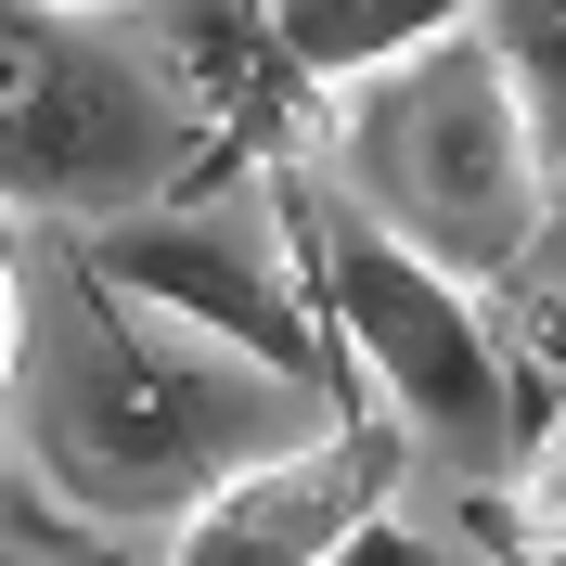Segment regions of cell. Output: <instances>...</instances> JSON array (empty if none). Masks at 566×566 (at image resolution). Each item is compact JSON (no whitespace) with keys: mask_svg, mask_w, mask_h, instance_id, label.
I'll return each mask as SVG.
<instances>
[{"mask_svg":"<svg viewBox=\"0 0 566 566\" xmlns=\"http://www.w3.org/2000/svg\"><path fill=\"white\" fill-rule=\"evenodd\" d=\"M322 424H335V399L271 387L245 360L116 310L77 271V335L52 348V387L27 412V476L91 528H180L207 490H232L271 451H310Z\"/></svg>","mask_w":566,"mask_h":566,"instance_id":"cell-1","label":"cell"},{"mask_svg":"<svg viewBox=\"0 0 566 566\" xmlns=\"http://www.w3.org/2000/svg\"><path fill=\"white\" fill-rule=\"evenodd\" d=\"M258 207H271L283 258H296V283H310L322 348L348 360V387L374 399L387 424H412V451H424V438L463 451V463L528 451L515 374H502V348H490V296H476L463 271L412 258L387 219L360 207V193H335L310 155L258 168Z\"/></svg>","mask_w":566,"mask_h":566,"instance_id":"cell-2","label":"cell"},{"mask_svg":"<svg viewBox=\"0 0 566 566\" xmlns=\"http://www.w3.org/2000/svg\"><path fill=\"white\" fill-rule=\"evenodd\" d=\"M348 168H360V207L387 219L412 258L463 271L476 296L541 258L554 180H541V155H528V129H515V104H502L476 39L348 91Z\"/></svg>","mask_w":566,"mask_h":566,"instance_id":"cell-3","label":"cell"},{"mask_svg":"<svg viewBox=\"0 0 566 566\" xmlns=\"http://www.w3.org/2000/svg\"><path fill=\"white\" fill-rule=\"evenodd\" d=\"M77 271L104 283L116 310L168 322V335H193V348H219V360H245V374H271V387L335 399V424L374 412V399L348 387V360L322 348L310 283H296V258H283L271 207H258V219H219V207H193V193H155V207L91 219V232H77Z\"/></svg>","mask_w":566,"mask_h":566,"instance_id":"cell-4","label":"cell"},{"mask_svg":"<svg viewBox=\"0 0 566 566\" xmlns=\"http://www.w3.org/2000/svg\"><path fill=\"white\" fill-rule=\"evenodd\" d=\"M155 180H168V104L116 52L39 27V13L0 27V193L116 219V207H155Z\"/></svg>","mask_w":566,"mask_h":566,"instance_id":"cell-5","label":"cell"},{"mask_svg":"<svg viewBox=\"0 0 566 566\" xmlns=\"http://www.w3.org/2000/svg\"><path fill=\"white\" fill-rule=\"evenodd\" d=\"M399 476H412V424L348 412L310 451H271L232 490H207L168 528V566H322L360 515H399Z\"/></svg>","mask_w":566,"mask_h":566,"instance_id":"cell-6","label":"cell"},{"mask_svg":"<svg viewBox=\"0 0 566 566\" xmlns=\"http://www.w3.org/2000/svg\"><path fill=\"white\" fill-rule=\"evenodd\" d=\"M258 27L310 91H374V77L451 52L476 27V0H258Z\"/></svg>","mask_w":566,"mask_h":566,"instance_id":"cell-7","label":"cell"},{"mask_svg":"<svg viewBox=\"0 0 566 566\" xmlns=\"http://www.w3.org/2000/svg\"><path fill=\"white\" fill-rule=\"evenodd\" d=\"M476 52H490L502 104H515V129H528L541 180H566V0H476Z\"/></svg>","mask_w":566,"mask_h":566,"instance_id":"cell-8","label":"cell"},{"mask_svg":"<svg viewBox=\"0 0 566 566\" xmlns=\"http://www.w3.org/2000/svg\"><path fill=\"white\" fill-rule=\"evenodd\" d=\"M502 528H515V554H566V424L515 451V490H502Z\"/></svg>","mask_w":566,"mask_h":566,"instance_id":"cell-9","label":"cell"},{"mask_svg":"<svg viewBox=\"0 0 566 566\" xmlns=\"http://www.w3.org/2000/svg\"><path fill=\"white\" fill-rule=\"evenodd\" d=\"M27 490H39V476H27ZM104 541H116V528H91V515H65L52 490H39L27 515H0V566H104Z\"/></svg>","mask_w":566,"mask_h":566,"instance_id":"cell-10","label":"cell"},{"mask_svg":"<svg viewBox=\"0 0 566 566\" xmlns=\"http://www.w3.org/2000/svg\"><path fill=\"white\" fill-rule=\"evenodd\" d=\"M322 566H438V541H412V528H399V515H360V528L335 541V554H322Z\"/></svg>","mask_w":566,"mask_h":566,"instance_id":"cell-11","label":"cell"},{"mask_svg":"<svg viewBox=\"0 0 566 566\" xmlns=\"http://www.w3.org/2000/svg\"><path fill=\"white\" fill-rule=\"evenodd\" d=\"M13 374H27V283H13V258H0V399H13Z\"/></svg>","mask_w":566,"mask_h":566,"instance_id":"cell-12","label":"cell"},{"mask_svg":"<svg viewBox=\"0 0 566 566\" xmlns=\"http://www.w3.org/2000/svg\"><path fill=\"white\" fill-rule=\"evenodd\" d=\"M39 27H104V13H142V0H27Z\"/></svg>","mask_w":566,"mask_h":566,"instance_id":"cell-13","label":"cell"},{"mask_svg":"<svg viewBox=\"0 0 566 566\" xmlns=\"http://www.w3.org/2000/svg\"><path fill=\"white\" fill-rule=\"evenodd\" d=\"M541 258L566 271V180H554V207H541ZM541 258H528V271H541Z\"/></svg>","mask_w":566,"mask_h":566,"instance_id":"cell-14","label":"cell"}]
</instances>
